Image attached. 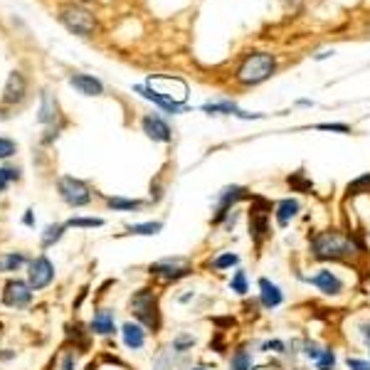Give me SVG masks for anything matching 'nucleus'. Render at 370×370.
I'll return each mask as SVG.
<instances>
[{"instance_id": "43", "label": "nucleus", "mask_w": 370, "mask_h": 370, "mask_svg": "<svg viewBox=\"0 0 370 370\" xmlns=\"http://www.w3.org/2000/svg\"><path fill=\"white\" fill-rule=\"evenodd\" d=\"M62 370H74V358H72V356H67V358H65V365H62Z\"/></svg>"}, {"instance_id": "30", "label": "nucleus", "mask_w": 370, "mask_h": 370, "mask_svg": "<svg viewBox=\"0 0 370 370\" xmlns=\"http://www.w3.org/2000/svg\"><path fill=\"white\" fill-rule=\"evenodd\" d=\"M57 119V104L52 102V97L49 94H45L43 97V106H40V122L43 124H49Z\"/></svg>"}, {"instance_id": "26", "label": "nucleus", "mask_w": 370, "mask_h": 370, "mask_svg": "<svg viewBox=\"0 0 370 370\" xmlns=\"http://www.w3.org/2000/svg\"><path fill=\"white\" fill-rule=\"evenodd\" d=\"M146 205L143 200H131V198H106V207L116 210V213H136Z\"/></svg>"}, {"instance_id": "35", "label": "nucleus", "mask_w": 370, "mask_h": 370, "mask_svg": "<svg viewBox=\"0 0 370 370\" xmlns=\"http://www.w3.org/2000/svg\"><path fill=\"white\" fill-rule=\"evenodd\" d=\"M316 131H331V134H353L348 124H316Z\"/></svg>"}, {"instance_id": "40", "label": "nucleus", "mask_w": 370, "mask_h": 370, "mask_svg": "<svg viewBox=\"0 0 370 370\" xmlns=\"http://www.w3.org/2000/svg\"><path fill=\"white\" fill-rule=\"evenodd\" d=\"M15 153V143L10 139H0V158H10Z\"/></svg>"}, {"instance_id": "24", "label": "nucleus", "mask_w": 370, "mask_h": 370, "mask_svg": "<svg viewBox=\"0 0 370 370\" xmlns=\"http://www.w3.org/2000/svg\"><path fill=\"white\" fill-rule=\"evenodd\" d=\"M323 343L321 340H316V338H303L301 340V358L306 360V363L314 365L316 360L321 358V353H323Z\"/></svg>"}, {"instance_id": "15", "label": "nucleus", "mask_w": 370, "mask_h": 370, "mask_svg": "<svg viewBox=\"0 0 370 370\" xmlns=\"http://www.w3.org/2000/svg\"><path fill=\"white\" fill-rule=\"evenodd\" d=\"M255 353L249 343H240L232 348L230 358H227V370H252L255 368Z\"/></svg>"}, {"instance_id": "20", "label": "nucleus", "mask_w": 370, "mask_h": 370, "mask_svg": "<svg viewBox=\"0 0 370 370\" xmlns=\"http://www.w3.org/2000/svg\"><path fill=\"white\" fill-rule=\"evenodd\" d=\"M227 289L232 292V297L237 299H247L249 297V289H252V284H249V274L247 269L237 267L235 272H232L230 281H227Z\"/></svg>"}, {"instance_id": "42", "label": "nucleus", "mask_w": 370, "mask_h": 370, "mask_svg": "<svg viewBox=\"0 0 370 370\" xmlns=\"http://www.w3.org/2000/svg\"><path fill=\"white\" fill-rule=\"evenodd\" d=\"M193 299H195V292H188V294H181V297H178V301L188 303V301H193Z\"/></svg>"}, {"instance_id": "28", "label": "nucleus", "mask_w": 370, "mask_h": 370, "mask_svg": "<svg viewBox=\"0 0 370 370\" xmlns=\"http://www.w3.org/2000/svg\"><path fill=\"white\" fill-rule=\"evenodd\" d=\"M314 370H338V353L334 346H326L321 353V358L314 363Z\"/></svg>"}, {"instance_id": "16", "label": "nucleus", "mask_w": 370, "mask_h": 370, "mask_svg": "<svg viewBox=\"0 0 370 370\" xmlns=\"http://www.w3.org/2000/svg\"><path fill=\"white\" fill-rule=\"evenodd\" d=\"M237 267H242V255H240V252H232V249L218 252V255L210 257V262H207V269H210V272H235Z\"/></svg>"}, {"instance_id": "19", "label": "nucleus", "mask_w": 370, "mask_h": 370, "mask_svg": "<svg viewBox=\"0 0 370 370\" xmlns=\"http://www.w3.org/2000/svg\"><path fill=\"white\" fill-rule=\"evenodd\" d=\"M69 84L82 91V94H86V97H97V94L104 91L102 82H99L97 77H91V74H72V77H69Z\"/></svg>"}, {"instance_id": "46", "label": "nucleus", "mask_w": 370, "mask_h": 370, "mask_svg": "<svg viewBox=\"0 0 370 370\" xmlns=\"http://www.w3.org/2000/svg\"><path fill=\"white\" fill-rule=\"evenodd\" d=\"M368 240H370V230H368Z\"/></svg>"}, {"instance_id": "1", "label": "nucleus", "mask_w": 370, "mask_h": 370, "mask_svg": "<svg viewBox=\"0 0 370 370\" xmlns=\"http://www.w3.org/2000/svg\"><path fill=\"white\" fill-rule=\"evenodd\" d=\"M309 259L319 264H356L365 257V242L356 232H340L328 227L309 237Z\"/></svg>"}, {"instance_id": "44", "label": "nucleus", "mask_w": 370, "mask_h": 370, "mask_svg": "<svg viewBox=\"0 0 370 370\" xmlns=\"http://www.w3.org/2000/svg\"><path fill=\"white\" fill-rule=\"evenodd\" d=\"M190 370H213V368H207V365H193Z\"/></svg>"}, {"instance_id": "34", "label": "nucleus", "mask_w": 370, "mask_h": 370, "mask_svg": "<svg viewBox=\"0 0 370 370\" xmlns=\"http://www.w3.org/2000/svg\"><path fill=\"white\" fill-rule=\"evenodd\" d=\"M67 227H104L102 218H72Z\"/></svg>"}, {"instance_id": "9", "label": "nucleus", "mask_w": 370, "mask_h": 370, "mask_svg": "<svg viewBox=\"0 0 370 370\" xmlns=\"http://www.w3.org/2000/svg\"><path fill=\"white\" fill-rule=\"evenodd\" d=\"M57 188H60V195L62 200L67 203L72 207H84L91 203V190L84 181H79V178H72V176H62L57 181Z\"/></svg>"}, {"instance_id": "38", "label": "nucleus", "mask_w": 370, "mask_h": 370, "mask_svg": "<svg viewBox=\"0 0 370 370\" xmlns=\"http://www.w3.org/2000/svg\"><path fill=\"white\" fill-rule=\"evenodd\" d=\"M153 370H173V351H165L163 356L156 360Z\"/></svg>"}, {"instance_id": "41", "label": "nucleus", "mask_w": 370, "mask_h": 370, "mask_svg": "<svg viewBox=\"0 0 370 370\" xmlns=\"http://www.w3.org/2000/svg\"><path fill=\"white\" fill-rule=\"evenodd\" d=\"M252 370H281L279 360H269V363H255Z\"/></svg>"}, {"instance_id": "7", "label": "nucleus", "mask_w": 370, "mask_h": 370, "mask_svg": "<svg viewBox=\"0 0 370 370\" xmlns=\"http://www.w3.org/2000/svg\"><path fill=\"white\" fill-rule=\"evenodd\" d=\"M249 198H252V193H249V188H244V185H224V188L215 195L213 220H210V222L218 227L224 220V215L230 213V210H235V207H240L244 200H249Z\"/></svg>"}, {"instance_id": "32", "label": "nucleus", "mask_w": 370, "mask_h": 370, "mask_svg": "<svg viewBox=\"0 0 370 370\" xmlns=\"http://www.w3.org/2000/svg\"><path fill=\"white\" fill-rule=\"evenodd\" d=\"M343 365H346V370H370V358L351 356V353H348L346 358H343Z\"/></svg>"}, {"instance_id": "2", "label": "nucleus", "mask_w": 370, "mask_h": 370, "mask_svg": "<svg viewBox=\"0 0 370 370\" xmlns=\"http://www.w3.org/2000/svg\"><path fill=\"white\" fill-rule=\"evenodd\" d=\"M297 279L303 281V284L314 286L316 292L321 294V297H326V299L346 297V289H348L346 277H343L338 269H334V264H321V267H316L311 274L297 272Z\"/></svg>"}, {"instance_id": "3", "label": "nucleus", "mask_w": 370, "mask_h": 370, "mask_svg": "<svg viewBox=\"0 0 370 370\" xmlns=\"http://www.w3.org/2000/svg\"><path fill=\"white\" fill-rule=\"evenodd\" d=\"M274 69H277V60H274L272 55H267V52H255V55H247L242 60V65H240L235 72V79L242 86H255V84H262V82H267L274 74Z\"/></svg>"}, {"instance_id": "4", "label": "nucleus", "mask_w": 370, "mask_h": 370, "mask_svg": "<svg viewBox=\"0 0 370 370\" xmlns=\"http://www.w3.org/2000/svg\"><path fill=\"white\" fill-rule=\"evenodd\" d=\"M247 235L255 247H262L272 237V205L262 198H252L247 210Z\"/></svg>"}, {"instance_id": "39", "label": "nucleus", "mask_w": 370, "mask_h": 370, "mask_svg": "<svg viewBox=\"0 0 370 370\" xmlns=\"http://www.w3.org/2000/svg\"><path fill=\"white\" fill-rule=\"evenodd\" d=\"M8 181H18V170L12 168H0V190L8 188Z\"/></svg>"}, {"instance_id": "27", "label": "nucleus", "mask_w": 370, "mask_h": 370, "mask_svg": "<svg viewBox=\"0 0 370 370\" xmlns=\"http://www.w3.org/2000/svg\"><path fill=\"white\" fill-rule=\"evenodd\" d=\"M195 343H198V338H195L193 334H178V336H173V340H170V351L178 353V356H185V353L193 351Z\"/></svg>"}, {"instance_id": "37", "label": "nucleus", "mask_w": 370, "mask_h": 370, "mask_svg": "<svg viewBox=\"0 0 370 370\" xmlns=\"http://www.w3.org/2000/svg\"><path fill=\"white\" fill-rule=\"evenodd\" d=\"M356 334H358V338L368 346L370 343V319H363V321L356 323Z\"/></svg>"}, {"instance_id": "13", "label": "nucleus", "mask_w": 370, "mask_h": 370, "mask_svg": "<svg viewBox=\"0 0 370 370\" xmlns=\"http://www.w3.org/2000/svg\"><path fill=\"white\" fill-rule=\"evenodd\" d=\"M141 126H143V134H146L151 141H158V143H168V141H173V131H170V126L158 114L143 116Z\"/></svg>"}, {"instance_id": "47", "label": "nucleus", "mask_w": 370, "mask_h": 370, "mask_svg": "<svg viewBox=\"0 0 370 370\" xmlns=\"http://www.w3.org/2000/svg\"><path fill=\"white\" fill-rule=\"evenodd\" d=\"M368 30H370V25H368Z\"/></svg>"}, {"instance_id": "21", "label": "nucleus", "mask_w": 370, "mask_h": 370, "mask_svg": "<svg viewBox=\"0 0 370 370\" xmlns=\"http://www.w3.org/2000/svg\"><path fill=\"white\" fill-rule=\"evenodd\" d=\"M25 97V77L20 72H12L8 77V84H5V91H3V102L5 104H15Z\"/></svg>"}, {"instance_id": "22", "label": "nucleus", "mask_w": 370, "mask_h": 370, "mask_svg": "<svg viewBox=\"0 0 370 370\" xmlns=\"http://www.w3.org/2000/svg\"><path fill=\"white\" fill-rule=\"evenodd\" d=\"M257 353H264V356H272V358H286V353H289V346H286L284 338H264L257 343Z\"/></svg>"}, {"instance_id": "8", "label": "nucleus", "mask_w": 370, "mask_h": 370, "mask_svg": "<svg viewBox=\"0 0 370 370\" xmlns=\"http://www.w3.org/2000/svg\"><path fill=\"white\" fill-rule=\"evenodd\" d=\"M60 20L65 23V27H67V30L74 32V35L86 37V35H91V32L97 30V20H94V15H91L89 10H84V8H79V5L62 8Z\"/></svg>"}, {"instance_id": "29", "label": "nucleus", "mask_w": 370, "mask_h": 370, "mask_svg": "<svg viewBox=\"0 0 370 370\" xmlns=\"http://www.w3.org/2000/svg\"><path fill=\"white\" fill-rule=\"evenodd\" d=\"M244 215H247V213H244V210H242V205L235 207V210H230V213L224 215V220L218 224V227L224 232V235H232V232L237 230V224H240V220H242Z\"/></svg>"}, {"instance_id": "14", "label": "nucleus", "mask_w": 370, "mask_h": 370, "mask_svg": "<svg viewBox=\"0 0 370 370\" xmlns=\"http://www.w3.org/2000/svg\"><path fill=\"white\" fill-rule=\"evenodd\" d=\"M55 277V267L47 257H37L35 262L30 264V286L32 289H45V286L52 281Z\"/></svg>"}, {"instance_id": "6", "label": "nucleus", "mask_w": 370, "mask_h": 370, "mask_svg": "<svg viewBox=\"0 0 370 370\" xmlns=\"http://www.w3.org/2000/svg\"><path fill=\"white\" fill-rule=\"evenodd\" d=\"M193 272H195L193 264L185 257H165V259L153 262L151 267H148V274L161 279L163 284H176L181 279H188Z\"/></svg>"}, {"instance_id": "25", "label": "nucleus", "mask_w": 370, "mask_h": 370, "mask_svg": "<svg viewBox=\"0 0 370 370\" xmlns=\"http://www.w3.org/2000/svg\"><path fill=\"white\" fill-rule=\"evenodd\" d=\"M203 111L205 114H227V116H240V106H237L235 102H230V99H224V102H207L205 106H203Z\"/></svg>"}, {"instance_id": "36", "label": "nucleus", "mask_w": 370, "mask_h": 370, "mask_svg": "<svg viewBox=\"0 0 370 370\" xmlns=\"http://www.w3.org/2000/svg\"><path fill=\"white\" fill-rule=\"evenodd\" d=\"M370 193V173H365V176H360L358 181H353L351 185H348V193Z\"/></svg>"}, {"instance_id": "18", "label": "nucleus", "mask_w": 370, "mask_h": 370, "mask_svg": "<svg viewBox=\"0 0 370 370\" xmlns=\"http://www.w3.org/2000/svg\"><path fill=\"white\" fill-rule=\"evenodd\" d=\"M91 331L97 336H111L116 334V319H114V311L109 309H99L91 319Z\"/></svg>"}, {"instance_id": "11", "label": "nucleus", "mask_w": 370, "mask_h": 370, "mask_svg": "<svg viewBox=\"0 0 370 370\" xmlns=\"http://www.w3.org/2000/svg\"><path fill=\"white\" fill-rule=\"evenodd\" d=\"M301 215V200L289 195V198H281V200L274 203L272 207V218H274V224L279 227V230H286V227H292L294 220Z\"/></svg>"}, {"instance_id": "12", "label": "nucleus", "mask_w": 370, "mask_h": 370, "mask_svg": "<svg viewBox=\"0 0 370 370\" xmlns=\"http://www.w3.org/2000/svg\"><path fill=\"white\" fill-rule=\"evenodd\" d=\"M32 286L25 284V281L15 279V281H8L5 284V294H3V301L8 303V306H12V309H23V306H27L32 299Z\"/></svg>"}, {"instance_id": "23", "label": "nucleus", "mask_w": 370, "mask_h": 370, "mask_svg": "<svg viewBox=\"0 0 370 370\" xmlns=\"http://www.w3.org/2000/svg\"><path fill=\"white\" fill-rule=\"evenodd\" d=\"M128 235H139V237H153L163 230V222L161 220H148V222H136V224H126Z\"/></svg>"}, {"instance_id": "17", "label": "nucleus", "mask_w": 370, "mask_h": 370, "mask_svg": "<svg viewBox=\"0 0 370 370\" xmlns=\"http://www.w3.org/2000/svg\"><path fill=\"white\" fill-rule=\"evenodd\" d=\"M122 340L128 351H141L146 346V328L136 321H126L122 326Z\"/></svg>"}, {"instance_id": "31", "label": "nucleus", "mask_w": 370, "mask_h": 370, "mask_svg": "<svg viewBox=\"0 0 370 370\" xmlns=\"http://www.w3.org/2000/svg\"><path fill=\"white\" fill-rule=\"evenodd\" d=\"M62 232H65V224H49L43 235V247H52L62 237Z\"/></svg>"}, {"instance_id": "10", "label": "nucleus", "mask_w": 370, "mask_h": 370, "mask_svg": "<svg viewBox=\"0 0 370 370\" xmlns=\"http://www.w3.org/2000/svg\"><path fill=\"white\" fill-rule=\"evenodd\" d=\"M257 303L264 311H277L286 303V294L279 284L269 277H259L257 279Z\"/></svg>"}, {"instance_id": "5", "label": "nucleus", "mask_w": 370, "mask_h": 370, "mask_svg": "<svg viewBox=\"0 0 370 370\" xmlns=\"http://www.w3.org/2000/svg\"><path fill=\"white\" fill-rule=\"evenodd\" d=\"M128 309L134 314L136 323H141L148 331H158L161 328V309H158V297L153 289H139L131 294Z\"/></svg>"}, {"instance_id": "33", "label": "nucleus", "mask_w": 370, "mask_h": 370, "mask_svg": "<svg viewBox=\"0 0 370 370\" xmlns=\"http://www.w3.org/2000/svg\"><path fill=\"white\" fill-rule=\"evenodd\" d=\"M25 264V257L23 255H8L0 259V272H15L18 267Z\"/></svg>"}, {"instance_id": "45", "label": "nucleus", "mask_w": 370, "mask_h": 370, "mask_svg": "<svg viewBox=\"0 0 370 370\" xmlns=\"http://www.w3.org/2000/svg\"><path fill=\"white\" fill-rule=\"evenodd\" d=\"M365 353H368V356H365V358H370V343H368V346H365Z\"/></svg>"}]
</instances>
